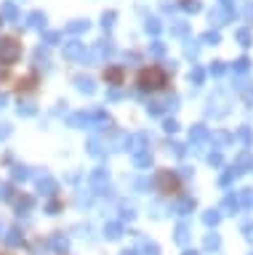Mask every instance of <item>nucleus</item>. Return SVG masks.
<instances>
[{
  "label": "nucleus",
  "instance_id": "1",
  "mask_svg": "<svg viewBox=\"0 0 253 255\" xmlns=\"http://www.w3.org/2000/svg\"><path fill=\"white\" fill-rule=\"evenodd\" d=\"M136 85L144 93H160V91H168L171 88V75L160 64H144L136 72Z\"/></svg>",
  "mask_w": 253,
  "mask_h": 255
},
{
  "label": "nucleus",
  "instance_id": "2",
  "mask_svg": "<svg viewBox=\"0 0 253 255\" xmlns=\"http://www.w3.org/2000/svg\"><path fill=\"white\" fill-rule=\"evenodd\" d=\"M40 88H43V77H40V72H37L35 67H29L24 69L21 75H13L11 80V93L16 96V99H35L37 93H40Z\"/></svg>",
  "mask_w": 253,
  "mask_h": 255
},
{
  "label": "nucleus",
  "instance_id": "3",
  "mask_svg": "<svg viewBox=\"0 0 253 255\" xmlns=\"http://www.w3.org/2000/svg\"><path fill=\"white\" fill-rule=\"evenodd\" d=\"M21 59H24V37L16 32H0V64L13 69Z\"/></svg>",
  "mask_w": 253,
  "mask_h": 255
},
{
  "label": "nucleus",
  "instance_id": "4",
  "mask_svg": "<svg viewBox=\"0 0 253 255\" xmlns=\"http://www.w3.org/2000/svg\"><path fill=\"white\" fill-rule=\"evenodd\" d=\"M155 186H157V191L160 194H179L181 191V181H179V175L173 173V170H160L155 175Z\"/></svg>",
  "mask_w": 253,
  "mask_h": 255
},
{
  "label": "nucleus",
  "instance_id": "5",
  "mask_svg": "<svg viewBox=\"0 0 253 255\" xmlns=\"http://www.w3.org/2000/svg\"><path fill=\"white\" fill-rule=\"evenodd\" d=\"M101 83L109 85V88H120L128 83V72H125L123 64H107L104 69H101Z\"/></svg>",
  "mask_w": 253,
  "mask_h": 255
},
{
  "label": "nucleus",
  "instance_id": "6",
  "mask_svg": "<svg viewBox=\"0 0 253 255\" xmlns=\"http://www.w3.org/2000/svg\"><path fill=\"white\" fill-rule=\"evenodd\" d=\"M11 80H13V69L5 67V64H0V88L11 85Z\"/></svg>",
  "mask_w": 253,
  "mask_h": 255
},
{
  "label": "nucleus",
  "instance_id": "7",
  "mask_svg": "<svg viewBox=\"0 0 253 255\" xmlns=\"http://www.w3.org/2000/svg\"><path fill=\"white\" fill-rule=\"evenodd\" d=\"M0 255H13V253H8V250H0Z\"/></svg>",
  "mask_w": 253,
  "mask_h": 255
}]
</instances>
